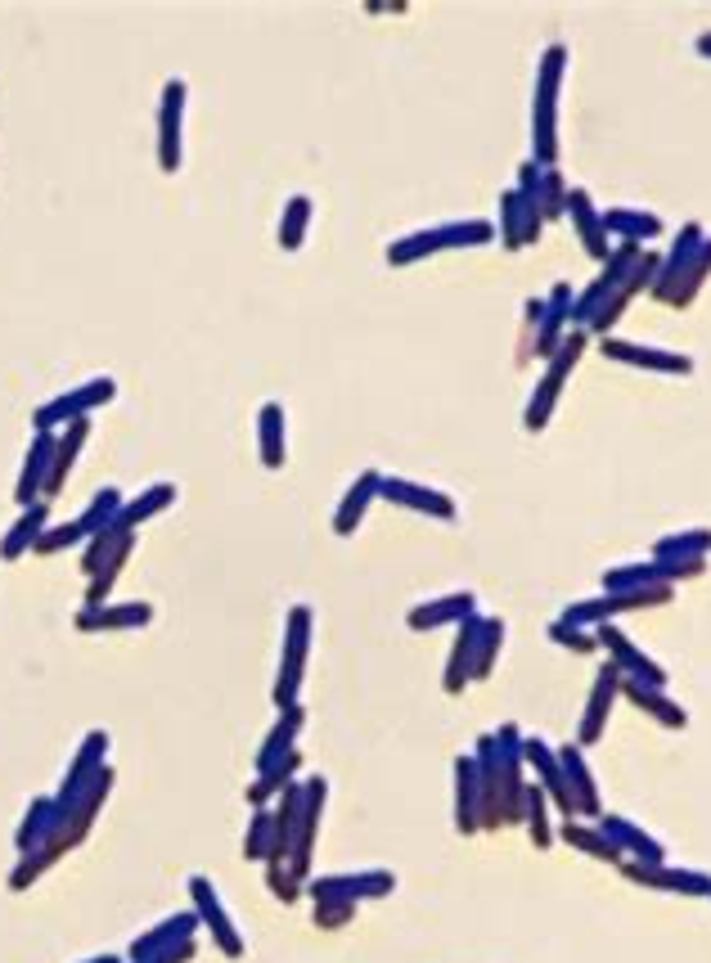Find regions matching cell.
Returning <instances> with one entry per match:
<instances>
[{"instance_id":"52a82bcc","label":"cell","mask_w":711,"mask_h":963,"mask_svg":"<svg viewBox=\"0 0 711 963\" xmlns=\"http://www.w3.org/2000/svg\"><path fill=\"white\" fill-rule=\"evenodd\" d=\"M149 621V603H122V608H86L77 617L81 630H126Z\"/></svg>"},{"instance_id":"277c9868","label":"cell","mask_w":711,"mask_h":963,"mask_svg":"<svg viewBox=\"0 0 711 963\" xmlns=\"http://www.w3.org/2000/svg\"><path fill=\"white\" fill-rule=\"evenodd\" d=\"M50 459H54V432H41V437H36V446L27 450L23 477H18V486H14V500L23 504V509H32V504H36V491H45V477H50Z\"/></svg>"},{"instance_id":"30bf717a","label":"cell","mask_w":711,"mask_h":963,"mask_svg":"<svg viewBox=\"0 0 711 963\" xmlns=\"http://www.w3.org/2000/svg\"><path fill=\"white\" fill-rule=\"evenodd\" d=\"M297 725H302V711H297V707H284V720H279V725H275V734H270V743L261 747V756H257V765H261V770H270V765H275V761H284V756L293 752Z\"/></svg>"},{"instance_id":"7a4b0ae2","label":"cell","mask_w":711,"mask_h":963,"mask_svg":"<svg viewBox=\"0 0 711 963\" xmlns=\"http://www.w3.org/2000/svg\"><path fill=\"white\" fill-rule=\"evenodd\" d=\"M113 392H117V383H113V378H90L86 387H77V392L59 396V401H54V405H45V410H36V428H41V432H50L54 423H63V419H68V423H77L81 414H86V410H95V405H104Z\"/></svg>"},{"instance_id":"9c48e42d","label":"cell","mask_w":711,"mask_h":963,"mask_svg":"<svg viewBox=\"0 0 711 963\" xmlns=\"http://www.w3.org/2000/svg\"><path fill=\"white\" fill-rule=\"evenodd\" d=\"M261 464L284 468V410L275 401L261 410Z\"/></svg>"},{"instance_id":"ffe728a7","label":"cell","mask_w":711,"mask_h":963,"mask_svg":"<svg viewBox=\"0 0 711 963\" xmlns=\"http://www.w3.org/2000/svg\"><path fill=\"white\" fill-rule=\"evenodd\" d=\"M567 765H572V779H576V788H581V810H594L590 779H585V774H581V761H576V752H567Z\"/></svg>"},{"instance_id":"ac0fdd59","label":"cell","mask_w":711,"mask_h":963,"mask_svg":"<svg viewBox=\"0 0 711 963\" xmlns=\"http://www.w3.org/2000/svg\"><path fill=\"white\" fill-rule=\"evenodd\" d=\"M630 693H635V702H639V707H644V702H648V707H653L662 720H671V725H684V716H680V711H675V707H666V702L657 698V693H644V689H639V684H630Z\"/></svg>"},{"instance_id":"8992f818","label":"cell","mask_w":711,"mask_h":963,"mask_svg":"<svg viewBox=\"0 0 711 963\" xmlns=\"http://www.w3.org/2000/svg\"><path fill=\"white\" fill-rule=\"evenodd\" d=\"M45 518H50V509H45L41 500H36L32 509H23V518L0 540V558H18V554H27V549H36V540L45 536Z\"/></svg>"},{"instance_id":"5bb4252c","label":"cell","mask_w":711,"mask_h":963,"mask_svg":"<svg viewBox=\"0 0 711 963\" xmlns=\"http://www.w3.org/2000/svg\"><path fill=\"white\" fill-rule=\"evenodd\" d=\"M81 536H90L86 531V522H68V527H54V531H45L41 540H36V554H59V549H68V545H77Z\"/></svg>"},{"instance_id":"6da1fadb","label":"cell","mask_w":711,"mask_h":963,"mask_svg":"<svg viewBox=\"0 0 711 963\" xmlns=\"http://www.w3.org/2000/svg\"><path fill=\"white\" fill-rule=\"evenodd\" d=\"M306 639H311V608H306V603H297V608L288 612L284 671H279V684H275V702H279V707H293L297 680H302V666H306Z\"/></svg>"},{"instance_id":"4fadbf2b","label":"cell","mask_w":711,"mask_h":963,"mask_svg":"<svg viewBox=\"0 0 711 963\" xmlns=\"http://www.w3.org/2000/svg\"><path fill=\"white\" fill-rule=\"evenodd\" d=\"M108 747V738L104 734H90V743L81 747V756H77V770H72V779L63 783V801H68V792H77L81 788V779H86L90 770H95V761H99V752Z\"/></svg>"},{"instance_id":"2e32d148","label":"cell","mask_w":711,"mask_h":963,"mask_svg":"<svg viewBox=\"0 0 711 963\" xmlns=\"http://www.w3.org/2000/svg\"><path fill=\"white\" fill-rule=\"evenodd\" d=\"M351 914H356V905H351V900H320V905H315V923H324V927L347 923Z\"/></svg>"},{"instance_id":"5b68a950","label":"cell","mask_w":711,"mask_h":963,"mask_svg":"<svg viewBox=\"0 0 711 963\" xmlns=\"http://www.w3.org/2000/svg\"><path fill=\"white\" fill-rule=\"evenodd\" d=\"M189 891H194V900H198V914H203V923L216 932V945H221L225 954H239V950H243L239 932L230 927V918H225V909H221V900H216V891L207 887V878H194V882H189Z\"/></svg>"},{"instance_id":"7c38bea8","label":"cell","mask_w":711,"mask_h":963,"mask_svg":"<svg viewBox=\"0 0 711 963\" xmlns=\"http://www.w3.org/2000/svg\"><path fill=\"white\" fill-rule=\"evenodd\" d=\"M306 216H311V198H293L288 212H284V225H279V243H284V248H302Z\"/></svg>"},{"instance_id":"e0dca14e","label":"cell","mask_w":711,"mask_h":963,"mask_svg":"<svg viewBox=\"0 0 711 963\" xmlns=\"http://www.w3.org/2000/svg\"><path fill=\"white\" fill-rule=\"evenodd\" d=\"M387 495H396V500H410V504H428V513H441L446 518V500H437V495H423V491H410V486H387Z\"/></svg>"},{"instance_id":"d6986e66","label":"cell","mask_w":711,"mask_h":963,"mask_svg":"<svg viewBox=\"0 0 711 963\" xmlns=\"http://www.w3.org/2000/svg\"><path fill=\"white\" fill-rule=\"evenodd\" d=\"M567 842L585 846V851H594V855H617L608 842H599V837H590V833H585V828H567Z\"/></svg>"},{"instance_id":"3957f363","label":"cell","mask_w":711,"mask_h":963,"mask_svg":"<svg viewBox=\"0 0 711 963\" xmlns=\"http://www.w3.org/2000/svg\"><path fill=\"white\" fill-rule=\"evenodd\" d=\"M180 108H185V81H167V86H162V108H158V167L162 171L180 167Z\"/></svg>"},{"instance_id":"ba28073f","label":"cell","mask_w":711,"mask_h":963,"mask_svg":"<svg viewBox=\"0 0 711 963\" xmlns=\"http://www.w3.org/2000/svg\"><path fill=\"white\" fill-rule=\"evenodd\" d=\"M176 500V486H153V491H144V495H135L131 504H122V513H117V527L122 531H131L135 522H144V518H153V513H162L167 504Z\"/></svg>"},{"instance_id":"8fae6325","label":"cell","mask_w":711,"mask_h":963,"mask_svg":"<svg viewBox=\"0 0 711 963\" xmlns=\"http://www.w3.org/2000/svg\"><path fill=\"white\" fill-rule=\"evenodd\" d=\"M369 495H374V473H365V477H360V486H351V491H347V500H342L338 518H333V531H338V536H351V527L360 522V513H365Z\"/></svg>"},{"instance_id":"9a60e30c","label":"cell","mask_w":711,"mask_h":963,"mask_svg":"<svg viewBox=\"0 0 711 963\" xmlns=\"http://www.w3.org/2000/svg\"><path fill=\"white\" fill-rule=\"evenodd\" d=\"M608 702H612V675L603 671V675H599V689H594V707H590V716H585V743H590V738H599V720H603V711H608Z\"/></svg>"}]
</instances>
